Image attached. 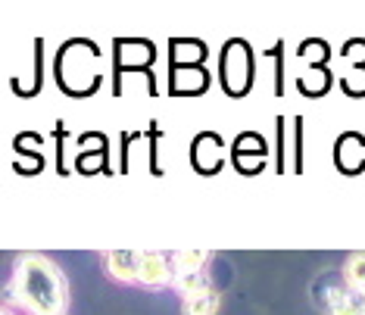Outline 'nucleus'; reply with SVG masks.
<instances>
[{
    "label": "nucleus",
    "instance_id": "nucleus-6",
    "mask_svg": "<svg viewBox=\"0 0 365 315\" xmlns=\"http://www.w3.org/2000/svg\"><path fill=\"white\" fill-rule=\"evenodd\" d=\"M206 259H210V256L203 250H181L172 256V275H194V272H203Z\"/></svg>",
    "mask_w": 365,
    "mask_h": 315
},
{
    "label": "nucleus",
    "instance_id": "nucleus-5",
    "mask_svg": "<svg viewBox=\"0 0 365 315\" xmlns=\"http://www.w3.org/2000/svg\"><path fill=\"white\" fill-rule=\"evenodd\" d=\"M181 312L185 315H215L219 312V294L215 290H200L181 300Z\"/></svg>",
    "mask_w": 365,
    "mask_h": 315
},
{
    "label": "nucleus",
    "instance_id": "nucleus-2",
    "mask_svg": "<svg viewBox=\"0 0 365 315\" xmlns=\"http://www.w3.org/2000/svg\"><path fill=\"white\" fill-rule=\"evenodd\" d=\"M322 309L328 315H365V294L350 287H325L322 290Z\"/></svg>",
    "mask_w": 365,
    "mask_h": 315
},
{
    "label": "nucleus",
    "instance_id": "nucleus-3",
    "mask_svg": "<svg viewBox=\"0 0 365 315\" xmlns=\"http://www.w3.org/2000/svg\"><path fill=\"white\" fill-rule=\"evenodd\" d=\"M175 281V275L169 272V259L163 253H140L138 262V284L144 287H163Z\"/></svg>",
    "mask_w": 365,
    "mask_h": 315
},
{
    "label": "nucleus",
    "instance_id": "nucleus-8",
    "mask_svg": "<svg viewBox=\"0 0 365 315\" xmlns=\"http://www.w3.org/2000/svg\"><path fill=\"white\" fill-rule=\"evenodd\" d=\"M181 296H190V294H200V290H212L210 278H206V272H194V275H175V281H172Z\"/></svg>",
    "mask_w": 365,
    "mask_h": 315
},
{
    "label": "nucleus",
    "instance_id": "nucleus-1",
    "mask_svg": "<svg viewBox=\"0 0 365 315\" xmlns=\"http://www.w3.org/2000/svg\"><path fill=\"white\" fill-rule=\"evenodd\" d=\"M16 294L31 315H63L69 306V290L56 265L44 256H26L16 269Z\"/></svg>",
    "mask_w": 365,
    "mask_h": 315
},
{
    "label": "nucleus",
    "instance_id": "nucleus-7",
    "mask_svg": "<svg viewBox=\"0 0 365 315\" xmlns=\"http://www.w3.org/2000/svg\"><path fill=\"white\" fill-rule=\"evenodd\" d=\"M344 278H346V287H350V290H356V294H365V253H356V256L346 259Z\"/></svg>",
    "mask_w": 365,
    "mask_h": 315
},
{
    "label": "nucleus",
    "instance_id": "nucleus-4",
    "mask_svg": "<svg viewBox=\"0 0 365 315\" xmlns=\"http://www.w3.org/2000/svg\"><path fill=\"white\" fill-rule=\"evenodd\" d=\"M106 262V272L119 281H138V262H140V253L135 250H113L103 256Z\"/></svg>",
    "mask_w": 365,
    "mask_h": 315
}]
</instances>
